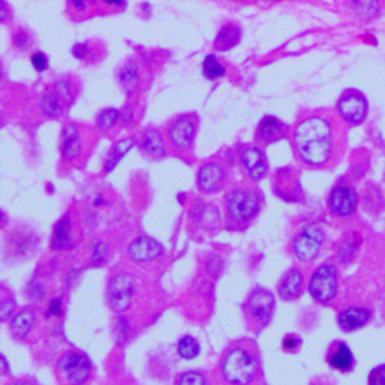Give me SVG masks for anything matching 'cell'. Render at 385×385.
<instances>
[{
	"instance_id": "6da1fadb",
	"label": "cell",
	"mask_w": 385,
	"mask_h": 385,
	"mask_svg": "<svg viewBox=\"0 0 385 385\" xmlns=\"http://www.w3.org/2000/svg\"><path fill=\"white\" fill-rule=\"evenodd\" d=\"M291 139L295 157L313 169L333 164L342 148V133L334 118L324 111L304 115L293 127Z\"/></svg>"
},
{
	"instance_id": "7a4b0ae2",
	"label": "cell",
	"mask_w": 385,
	"mask_h": 385,
	"mask_svg": "<svg viewBox=\"0 0 385 385\" xmlns=\"http://www.w3.org/2000/svg\"><path fill=\"white\" fill-rule=\"evenodd\" d=\"M262 207V196L250 185H238L224 197V217L231 231H243L252 224Z\"/></svg>"
},
{
	"instance_id": "3957f363",
	"label": "cell",
	"mask_w": 385,
	"mask_h": 385,
	"mask_svg": "<svg viewBox=\"0 0 385 385\" xmlns=\"http://www.w3.org/2000/svg\"><path fill=\"white\" fill-rule=\"evenodd\" d=\"M259 370L256 350L248 343H236L226 350L221 358V373L231 385H248Z\"/></svg>"
},
{
	"instance_id": "277c9868",
	"label": "cell",
	"mask_w": 385,
	"mask_h": 385,
	"mask_svg": "<svg viewBox=\"0 0 385 385\" xmlns=\"http://www.w3.org/2000/svg\"><path fill=\"white\" fill-rule=\"evenodd\" d=\"M337 286H338L337 268L333 264H322L314 271L310 279L309 292L318 302L328 304L336 298Z\"/></svg>"
},
{
	"instance_id": "5b68a950",
	"label": "cell",
	"mask_w": 385,
	"mask_h": 385,
	"mask_svg": "<svg viewBox=\"0 0 385 385\" xmlns=\"http://www.w3.org/2000/svg\"><path fill=\"white\" fill-rule=\"evenodd\" d=\"M324 231L318 224L304 226L300 232L293 236L292 253L298 260L309 262L319 255L324 244Z\"/></svg>"
},
{
	"instance_id": "8992f818",
	"label": "cell",
	"mask_w": 385,
	"mask_h": 385,
	"mask_svg": "<svg viewBox=\"0 0 385 385\" xmlns=\"http://www.w3.org/2000/svg\"><path fill=\"white\" fill-rule=\"evenodd\" d=\"M58 370L68 385H83L90 378L92 365L85 354L71 350L59 360Z\"/></svg>"
},
{
	"instance_id": "52a82bcc",
	"label": "cell",
	"mask_w": 385,
	"mask_h": 385,
	"mask_svg": "<svg viewBox=\"0 0 385 385\" xmlns=\"http://www.w3.org/2000/svg\"><path fill=\"white\" fill-rule=\"evenodd\" d=\"M273 310H274L273 293L262 288H256L244 304L245 318L248 324L252 325L265 326L271 319Z\"/></svg>"
},
{
	"instance_id": "ba28073f",
	"label": "cell",
	"mask_w": 385,
	"mask_h": 385,
	"mask_svg": "<svg viewBox=\"0 0 385 385\" xmlns=\"http://www.w3.org/2000/svg\"><path fill=\"white\" fill-rule=\"evenodd\" d=\"M337 113L341 119L348 126H360L367 118L369 103L366 97L358 90H346L337 101Z\"/></svg>"
},
{
	"instance_id": "9c48e42d",
	"label": "cell",
	"mask_w": 385,
	"mask_h": 385,
	"mask_svg": "<svg viewBox=\"0 0 385 385\" xmlns=\"http://www.w3.org/2000/svg\"><path fill=\"white\" fill-rule=\"evenodd\" d=\"M197 130V118L195 115H181L175 118L167 127L169 142L175 149L188 151L195 140Z\"/></svg>"
},
{
	"instance_id": "30bf717a",
	"label": "cell",
	"mask_w": 385,
	"mask_h": 385,
	"mask_svg": "<svg viewBox=\"0 0 385 385\" xmlns=\"http://www.w3.org/2000/svg\"><path fill=\"white\" fill-rule=\"evenodd\" d=\"M358 195L355 188L348 184L336 185L328 196V209L337 219H349L357 212Z\"/></svg>"
},
{
	"instance_id": "8fae6325",
	"label": "cell",
	"mask_w": 385,
	"mask_h": 385,
	"mask_svg": "<svg viewBox=\"0 0 385 385\" xmlns=\"http://www.w3.org/2000/svg\"><path fill=\"white\" fill-rule=\"evenodd\" d=\"M134 295V281L128 274L113 276L107 286V300L110 307L116 312H126Z\"/></svg>"
},
{
	"instance_id": "7c38bea8",
	"label": "cell",
	"mask_w": 385,
	"mask_h": 385,
	"mask_svg": "<svg viewBox=\"0 0 385 385\" xmlns=\"http://www.w3.org/2000/svg\"><path fill=\"white\" fill-rule=\"evenodd\" d=\"M240 160L250 181H260L268 172V160L262 148L257 145H245L241 149Z\"/></svg>"
},
{
	"instance_id": "4fadbf2b",
	"label": "cell",
	"mask_w": 385,
	"mask_h": 385,
	"mask_svg": "<svg viewBox=\"0 0 385 385\" xmlns=\"http://www.w3.org/2000/svg\"><path fill=\"white\" fill-rule=\"evenodd\" d=\"M226 167L219 161H208L197 172V187L202 192H215L226 183Z\"/></svg>"
},
{
	"instance_id": "5bb4252c",
	"label": "cell",
	"mask_w": 385,
	"mask_h": 385,
	"mask_svg": "<svg viewBox=\"0 0 385 385\" xmlns=\"http://www.w3.org/2000/svg\"><path fill=\"white\" fill-rule=\"evenodd\" d=\"M73 98L70 85L59 83L53 90H49L44 94L41 99V109L45 116L49 118H59L65 107V101H70Z\"/></svg>"
},
{
	"instance_id": "9a60e30c",
	"label": "cell",
	"mask_w": 385,
	"mask_h": 385,
	"mask_svg": "<svg viewBox=\"0 0 385 385\" xmlns=\"http://www.w3.org/2000/svg\"><path fill=\"white\" fill-rule=\"evenodd\" d=\"M288 134V127L274 116H265L259 122L255 139L260 145H271L281 140Z\"/></svg>"
},
{
	"instance_id": "2e32d148",
	"label": "cell",
	"mask_w": 385,
	"mask_h": 385,
	"mask_svg": "<svg viewBox=\"0 0 385 385\" xmlns=\"http://www.w3.org/2000/svg\"><path fill=\"white\" fill-rule=\"evenodd\" d=\"M128 253L138 262H151L163 253V248L152 238L140 236L130 244Z\"/></svg>"
},
{
	"instance_id": "e0dca14e",
	"label": "cell",
	"mask_w": 385,
	"mask_h": 385,
	"mask_svg": "<svg viewBox=\"0 0 385 385\" xmlns=\"http://www.w3.org/2000/svg\"><path fill=\"white\" fill-rule=\"evenodd\" d=\"M304 279L301 271L297 268L289 269L288 273L281 277L279 283V297L285 301H293L297 300L302 292Z\"/></svg>"
},
{
	"instance_id": "ac0fdd59",
	"label": "cell",
	"mask_w": 385,
	"mask_h": 385,
	"mask_svg": "<svg viewBox=\"0 0 385 385\" xmlns=\"http://www.w3.org/2000/svg\"><path fill=\"white\" fill-rule=\"evenodd\" d=\"M370 321V312L363 307H349L342 310L337 316L338 326L343 331L350 333L363 328Z\"/></svg>"
},
{
	"instance_id": "d6986e66",
	"label": "cell",
	"mask_w": 385,
	"mask_h": 385,
	"mask_svg": "<svg viewBox=\"0 0 385 385\" xmlns=\"http://www.w3.org/2000/svg\"><path fill=\"white\" fill-rule=\"evenodd\" d=\"M328 363L336 370L341 372H349L354 367V355L350 353V349L348 345L337 342L331 350L330 355H328Z\"/></svg>"
},
{
	"instance_id": "ffe728a7",
	"label": "cell",
	"mask_w": 385,
	"mask_h": 385,
	"mask_svg": "<svg viewBox=\"0 0 385 385\" xmlns=\"http://www.w3.org/2000/svg\"><path fill=\"white\" fill-rule=\"evenodd\" d=\"M62 154L65 158H77L80 154V139H78V131L74 123H68L62 131Z\"/></svg>"
},
{
	"instance_id": "44dd1931",
	"label": "cell",
	"mask_w": 385,
	"mask_h": 385,
	"mask_svg": "<svg viewBox=\"0 0 385 385\" xmlns=\"http://www.w3.org/2000/svg\"><path fill=\"white\" fill-rule=\"evenodd\" d=\"M240 41H241V29L236 25H233V23H226V25L220 29L217 38H215L214 45L215 49L224 51L235 47Z\"/></svg>"
},
{
	"instance_id": "7402d4cb",
	"label": "cell",
	"mask_w": 385,
	"mask_h": 385,
	"mask_svg": "<svg viewBox=\"0 0 385 385\" xmlns=\"http://www.w3.org/2000/svg\"><path fill=\"white\" fill-rule=\"evenodd\" d=\"M35 313H33L30 309L21 310L17 313L13 319V324H11V333H13L16 337L23 338L29 334V331L35 325Z\"/></svg>"
},
{
	"instance_id": "603a6c76",
	"label": "cell",
	"mask_w": 385,
	"mask_h": 385,
	"mask_svg": "<svg viewBox=\"0 0 385 385\" xmlns=\"http://www.w3.org/2000/svg\"><path fill=\"white\" fill-rule=\"evenodd\" d=\"M140 148L145 154H148L151 157H164L166 154L163 138L157 130H148L143 134Z\"/></svg>"
},
{
	"instance_id": "cb8c5ba5",
	"label": "cell",
	"mask_w": 385,
	"mask_h": 385,
	"mask_svg": "<svg viewBox=\"0 0 385 385\" xmlns=\"http://www.w3.org/2000/svg\"><path fill=\"white\" fill-rule=\"evenodd\" d=\"M71 231H73V224L71 220L65 217L61 220L56 226L54 235H53V247L58 248V250H65V248L70 247L73 244V238H71Z\"/></svg>"
},
{
	"instance_id": "d4e9b609",
	"label": "cell",
	"mask_w": 385,
	"mask_h": 385,
	"mask_svg": "<svg viewBox=\"0 0 385 385\" xmlns=\"http://www.w3.org/2000/svg\"><path fill=\"white\" fill-rule=\"evenodd\" d=\"M133 146H134L133 139H123L119 143H116V146L113 148L111 154L109 155V160H107V164H106V172L113 171V167H115L122 160V157L126 155L133 148Z\"/></svg>"
},
{
	"instance_id": "484cf974",
	"label": "cell",
	"mask_w": 385,
	"mask_h": 385,
	"mask_svg": "<svg viewBox=\"0 0 385 385\" xmlns=\"http://www.w3.org/2000/svg\"><path fill=\"white\" fill-rule=\"evenodd\" d=\"M202 73L208 78V80H215V78H220L224 75L226 68L220 63V61L215 58L214 54H209L202 63Z\"/></svg>"
},
{
	"instance_id": "4316f807",
	"label": "cell",
	"mask_w": 385,
	"mask_h": 385,
	"mask_svg": "<svg viewBox=\"0 0 385 385\" xmlns=\"http://www.w3.org/2000/svg\"><path fill=\"white\" fill-rule=\"evenodd\" d=\"M200 350V346L195 337L191 336H184L181 341L178 342V354L183 357L184 360H192L196 358Z\"/></svg>"
},
{
	"instance_id": "83f0119b",
	"label": "cell",
	"mask_w": 385,
	"mask_h": 385,
	"mask_svg": "<svg viewBox=\"0 0 385 385\" xmlns=\"http://www.w3.org/2000/svg\"><path fill=\"white\" fill-rule=\"evenodd\" d=\"M358 244H360V240H358V238H355V233H350V235H348L345 238V240H342L341 259L343 260V262H348V260L353 259Z\"/></svg>"
},
{
	"instance_id": "f1b7e54d",
	"label": "cell",
	"mask_w": 385,
	"mask_h": 385,
	"mask_svg": "<svg viewBox=\"0 0 385 385\" xmlns=\"http://www.w3.org/2000/svg\"><path fill=\"white\" fill-rule=\"evenodd\" d=\"M118 119H119V111L115 109H107L99 113L97 123L99 130H110L118 122Z\"/></svg>"
},
{
	"instance_id": "f546056e",
	"label": "cell",
	"mask_w": 385,
	"mask_h": 385,
	"mask_svg": "<svg viewBox=\"0 0 385 385\" xmlns=\"http://www.w3.org/2000/svg\"><path fill=\"white\" fill-rule=\"evenodd\" d=\"M176 385H208V382L199 372H185L178 378Z\"/></svg>"
},
{
	"instance_id": "4dcf8cb0",
	"label": "cell",
	"mask_w": 385,
	"mask_h": 385,
	"mask_svg": "<svg viewBox=\"0 0 385 385\" xmlns=\"http://www.w3.org/2000/svg\"><path fill=\"white\" fill-rule=\"evenodd\" d=\"M369 385H385V365L378 366L370 372Z\"/></svg>"
},
{
	"instance_id": "1f68e13d",
	"label": "cell",
	"mask_w": 385,
	"mask_h": 385,
	"mask_svg": "<svg viewBox=\"0 0 385 385\" xmlns=\"http://www.w3.org/2000/svg\"><path fill=\"white\" fill-rule=\"evenodd\" d=\"M32 65L38 73H42V71L47 70L49 62H47V58H45V54L38 51V53H35L32 56Z\"/></svg>"
},
{
	"instance_id": "d6a6232c",
	"label": "cell",
	"mask_w": 385,
	"mask_h": 385,
	"mask_svg": "<svg viewBox=\"0 0 385 385\" xmlns=\"http://www.w3.org/2000/svg\"><path fill=\"white\" fill-rule=\"evenodd\" d=\"M300 345H301V341L297 336H286L285 338H283V343H281L283 349L288 350V353H289V350H291V353L297 350Z\"/></svg>"
},
{
	"instance_id": "836d02e7",
	"label": "cell",
	"mask_w": 385,
	"mask_h": 385,
	"mask_svg": "<svg viewBox=\"0 0 385 385\" xmlns=\"http://www.w3.org/2000/svg\"><path fill=\"white\" fill-rule=\"evenodd\" d=\"M13 312H14L13 300H4L2 301V321H6L9 316H13Z\"/></svg>"
},
{
	"instance_id": "e575fe53",
	"label": "cell",
	"mask_w": 385,
	"mask_h": 385,
	"mask_svg": "<svg viewBox=\"0 0 385 385\" xmlns=\"http://www.w3.org/2000/svg\"><path fill=\"white\" fill-rule=\"evenodd\" d=\"M101 248H104V244L99 243L97 247H95V252H94V260L97 264H101L103 260L107 257V253L101 250Z\"/></svg>"
},
{
	"instance_id": "d590c367",
	"label": "cell",
	"mask_w": 385,
	"mask_h": 385,
	"mask_svg": "<svg viewBox=\"0 0 385 385\" xmlns=\"http://www.w3.org/2000/svg\"><path fill=\"white\" fill-rule=\"evenodd\" d=\"M62 312V302L59 300H53L50 302V307L47 310V314H59Z\"/></svg>"
},
{
	"instance_id": "8d00e7d4",
	"label": "cell",
	"mask_w": 385,
	"mask_h": 385,
	"mask_svg": "<svg viewBox=\"0 0 385 385\" xmlns=\"http://www.w3.org/2000/svg\"><path fill=\"white\" fill-rule=\"evenodd\" d=\"M16 385H32L30 382H26V381H20V382H17Z\"/></svg>"
}]
</instances>
